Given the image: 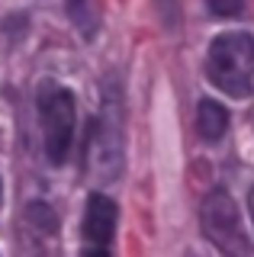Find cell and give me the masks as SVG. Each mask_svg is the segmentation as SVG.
<instances>
[{"label": "cell", "instance_id": "cell-8", "mask_svg": "<svg viewBox=\"0 0 254 257\" xmlns=\"http://www.w3.org/2000/svg\"><path fill=\"white\" fill-rule=\"evenodd\" d=\"M84 257H109V251H93V247H87Z\"/></svg>", "mask_w": 254, "mask_h": 257}, {"label": "cell", "instance_id": "cell-4", "mask_svg": "<svg viewBox=\"0 0 254 257\" xmlns=\"http://www.w3.org/2000/svg\"><path fill=\"white\" fill-rule=\"evenodd\" d=\"M90 158L103 177H116L122 167V116L116 96H103V112L93 125Z\"/></svg>", "mask_w": 254, "mask_h": 257}, {"label": "cell", "instance_id": "cell-3", "mask_svg": "<svg viewBox=\"0 0 254 257\" xmlns=\"http://www.w3.org/2000/svg\"><path fill=\"white\" fill-rule=\"evenodd\" d=\"M203 231L222 257H251V244L238 222V209L225 190H212L203 199Z\"/></svg>", "mask_w": 254, "mask_h": 257}, {"label": "cell", "instance_id": "cell-10", "mask_svg": "<svg viewBox=\"0 0 254 257\" xmlns=\"http://www.w3.org/2000/svg\"><path fill=\"white\" fill-rule=\"evenodd\" d=\"M0 193H4V190H0Z\"/></svg>", "mask_w": 254, "mask_h": 257}, {"label": "cell", "instance_id": "cell-5", "mask_svg": "<svg viewBox=\"0 0 254 257\" xmlns=\"http://www.w3.org/2000/svg\"><path fill=\"white\" fill-rule=\"evenodd\" d=\"M116 231V203L103 193H93L87 199L84 212V241L93 251H109V241Z\"/></svg>", "mask_w": 254, "mask_h": 257}, {"label": "cell", "instance_id": "cell-2", "mask_svg": "<svg viewBox=\"0 0 254 257\" xmlns=\"http://www.w3.org/2000/svg\"><path fill=\"white\" fill-rule=\"evenodd\" d=\"M39 119H42L45 155L52 164H65L74 142V96L55 80L39 87Z\"/></svg>", "mask_w": 254, "mask_h": 257}, {"label": "cell", "instance_id": "cell-7", "mask_svg": "<svg viewBox=\"0 0 254 257\" xmlns=\"http://www.w3.org/2000/svg\"><path fill=\"white\" fill-rule=\"evenodd\" d=\"M244 0H206V10L212 16H238Z\"/></svg>", "mask_w": 254, "mask_h": 257}, {"label": "cell", "instance_id": "cell-1", "mask_svg": "<svg viewBox=\"0 0 254 257\" xmlns=\"http://www.w3.org/2000/svg\"><path fill=\"white\" fill-rule=\"evenodd\" d=\"M206 74L228 96H248L254 84V36L222 32L206 55Z\"/></svg>", "mask_w": 254, "mask_h": 257}, {"label": "cell", "instance_id": "cell-6", "mask_svg": "<svg viewBox=\"0 0 254 257\" xmlns=\"http://www.w3.org/2000/svg\"><path fill=\"white\" fill-rule=\"evenodd\" d=\"M196 128H200V135L206 142H219L228 128V112L216 100H203L200 109H196Z\"/></svg>", "mask_w": 254, "mask_h": 257}, {"label": "cell", "instance_id": "cell-9", "mask_svg": "<svg viewBox=\"0 0 254 257\" xmlns=\"http://www.w3.org/2000/svg\"><path fill=\"white\" fill-rule=\"evenodd\" d=\"M248 209H251V219H254V190H251V196H248Z\"/></svg>", "mask_w": 254, "mask_h": 257}]
</instances>
